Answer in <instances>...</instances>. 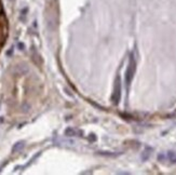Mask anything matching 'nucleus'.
<instances>
[{
  "instance_id": "7ed1b4c3",
  "label": "nucleus",
  "mask_w": 176,
  "mask_h": 175,
  "mask_svg": "<svg viewBox=\"0 0 176 175\" xmlns=\"http://www.w3.org/2000/svg\"><path fill=\"white\" fill-rule=\"evenodd\" d=\"M0 10H1V5H0Z\"/></svg>"
},
{
  "instance_id": "f03ea898",
  "label": "nucleus",
  "mask_w": 176,
  "mask_h": 175,
  "mask_svg": "<svg viewBox=\"0 0 176 175\" xmlns=\"http://www.w3.org/2000/svg\"><path fill=\"white\" fill-rule=\"evenodd\" d=\"M120 95H121V82H120V77L118 76V77H117V79H116L114 93H112V101H114V104L119 103Z\"/></svg>"
},
{
  "instance_id": "f257e3e1",
  "label": "nucleus",
  "mask_w": 176,
  "mask_h": 175,
  "mask_svg": "<svg viewBox=\"0 0 176 175\" xmlns=\"http://www.w3.org/2000/svg\"><path fill=\"white\" fill-rule=\"evenodd\" d=\"M135 70H136V62L134 59L133 54H131L128 67H127V70H125V82H127L128 85L132 82L133 78H134V75H135Z\"/></svg>"
}]
</instances>
